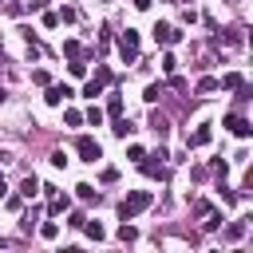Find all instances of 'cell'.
Segmentation results:
<instances>
[{"mask_svg":"<svg viewBox=\"0 0 253 253\" xmlns=\"http://www.w3.org/2000/svg\"><path fill=\"white\" fill-rule=\"evenodd\" d=\"M146 206H150V190H135V194H126V198H123L119 217H123V221H131V217H139Z\"/></svg>","mask_w":253,"mask_h":253,"instance_id":"6da1fadb","label":"cell"},{"mask_svg":"<svg viewBox=\"0 0 253 253\" xmlns=\"http://www.w3.org/2000/svg\"><path fill=\"white\" fill-rule=\"evenodd\" d=\"M119 55H123L126 63H135V55H139V32L126 28L123 36H119Z\"/></svg>","mask_w":253,"mask_h":253,"instance_id":"7a4b0ae2","label":"cell"},{"mask_svg":"<svg viewBox=\"0 0 253 253\" xmlns=\"http://www.w3.org/2000/svg\"><path fill=\"white\" fill-rule=\"evenodd\" d=\"M75 150H79L83 163H99V154H103V150H99V143H95L91 135H79V139H75Z\"/></svg>","mask_w":253,"mask_h":253,"instance_id":"3957f363","label":"cell"},{"mask_svg":"<svg viewBox=\"0 0 253 253\" xmlns=\"http://www.w3.org/2000/svg\"><path fill=\"white\" fill-rule=\"evenodd\" d=\"M107 79H111V72H107V68H99V72H95V79H91V83L83 87V95H91V99H95V95H103Z\"/></svg>","mask_w":253,"mask_h":253,"instance_id":"277c9868","label":"cell"},{"mask_svg":"<svg viewBox=\"0 0 253 253\" xmlns=\"http://www.w3.org/2000/svg\"><path fill=\"white\" fill-rule=\"evenodd\" d=\"M154 40H158V44H178V40H182V32L170 28V24H154Z\"/></svg>","mask_w":253,"mask_h":253,"instance_id":"5b68a950","label":"cell"},{"mask_svg":"<svg viewBox=\"0 0 253 253\" xmlns=\"http://www.w3.org/2000/svg\"><path fill=\"white\" fill-rule=\"evenodd\" d=\"M68 95H72V87H68V83H55V87H48V95H44V99H48L52 107H59L63 99H68Z\"/></svg>","mask_w":253,"mask_h":253,"instance_id":"8992f818","label":"cell"},{"mask_svg":"<svg viewBox=\"0 0 253 253\" xmlns=\"http://www.w3.org/2000/svg\"><path fill=\"white\" fill-rule=\"evenodd\" d=\"M226 126H230V131H234L237 139H249V131H253V126H249L241 115H230V119H226Z\"/></svg>","mask_w":253,"mask_h":253,"instance_id":"52a82bcc","label":"cell"},{"mask_svg":"<svg viewBox=\"0 0 253 253\" xmlns=\"http://www.w3.org/2000/svg\"><path fill=\"white\" fill-rule=\"evenodd\" d=\"M186 143H190V146H206V143H210V123H202V126H198V131L190 135Z\"/></svg>","mask_w":253,"mask_h":253,"instance_id":"ba28073f","label":"cell"},{"mask_svg":"<svg viewBox=\"0 0 253 253\" xmlns=\"http://www.w3.org/2000/svg\"><path fill=\"white\" fill-rule=\"evenodd\" d=\"M150 131H154V135H158V139H163V135H166V131H170V123H166V119H163V115H150Z\"/></svg>","mask_w":253,"mask_h":253,"instance_id":"9c48e42d","label":"cell"},{"mask_svg":"<svg viewBox=\"0 0 253 253\" xmlns=\"http://www.w3.org/2000/svg\"><path fill=\"white\" fill-rule=\"evenodd\" d=\"M36 190H40V182L32 178V174H28L24 182H20V194H24V198H32V194H36Z\"/></svg>","mask_w":253,"mask_h":253,"instance_id":"30bf717a","label":"cell"},{"mask_svg":"<svg viewBox=\"0 0 253 253\" xmlns=\"http://www.w3.org/2000/svg\"><path fill=\"white\" fill-rule=\"evenodd\" d=\"M83 230H87V237H95V241H103V226H99V221H83Z\"/></svg>","mask_w":253,"mask_h":253,"instance_id":"8fae6325","label":"cell"},{"mask_svg":"<svg viewBox=\"0 0 253 253\" xmlns=\"http://www.w3.org/2000/svg\"><path fill=\"white\" fill-rule=\"evenodd\" d=\"M217 87H241V75H237V72H230V75H221V79H217Z\"/></svg>","mask_w":253,"mask_h":253,"instance_id":"7c38bea8","label":"cell"},{"mask_svg":"<svg viewBox=\"0 0 253 253\" xmlns=\"http://www.w3.org/2000/svg\"><path fill=\"white\" fill-rule=\"evenodd\" d=\"M226 237H230V241H237V237H245V221H234V226L226 230Z\"/></svg>","mask_w":253,"mask_h":253,"instance_id":"4fadbf2b","label":"cell"},{"mask_svg":"<svg viewBox=\"0 0 253 253\" xmlns=\"http://www.w3.org/2000/svg\"><path fill=\"white\" fill-rule=\"evenodd\" d=\"M217 91V79H198V95H214Z\"/></svg>","mask_w":253,"mask_h":253,"instance_id":"5bb4252c","label":"cell"},{"mask_svg":"<svg viewBox=\"0 0 253 253\" xmlns=\"http://www.w3.org/2000/svg\"><path fill=\"white\" fill-rule=\"evenodd\" d=\"M158 95H163V83H150V87H146V95H143V99H146V103H154V99H158Z\"/></svg>","mask_w":253,"mask_h":253,"instance_id":"9a60e30c","label":"cell"},{"mask_svg":"<svg viewBox=\"0 0 253 253\" xmlns=\"http://www.w3.org/2000/svg\"><path fill=\"white\" fill-rule=\"evenodd\" d=\"M119 237H123V241H135V237H139V230H135V226H126V221H123V230H119Z\"/></svg>","mask_w":253,"mask_h":253,"instance_id":"2e32d148","label":"cell"},{"mask_svg":"<svg viewBox=\"0 0 253 253\" xmlns=\"http://www.w3.org/2000/svg\"><path fill=\"white\" fill-rule=\"evenodd\" d=\"M52 214H59V210H68V198H59V194H52V206H48Z\"/></svg>","mask_w":253,"mask_h":253,"instance_id":"e0dca14e","label":"cell"},{"mask_svg":"<svg viewBox=\"0 0 253 253\" xmlns=\"http://www.w3.org/2000/svg\"><path fill=\"white\" fill-rule=\"evenodd\" d=\"M40 234H44V237H48V241H52V237H55V234H59V226H55V221H44V226H40Z\"/></svg>","mask_w":253,"mask_h":253,"instance_id":"ac0fdd59","label":"cell"},{"mask_svg":"<svg viewBox=\"0 0 253 253\" xmlns=\"http://www.w3.org/2000/svg\"><path fill=\"white\" fill-rule=\"evenodd\" d=\"M115 135H119V139H126V135H131V123L119 119V123H115Z\"/></svg>","mask_w":253,"mask_h":253,"instance_id":"d6986e66","label":"cell"},{"mask_svg":"<svg viewBox=\"0 0 253 253\" xmlns=\"http://www.w3.org/2000/svg\"><path fill=\"white\" fill-rule=\"evenodd\" d=\"M87 123H91V126H99V123H103V111H99V107H91V111H87Z\"/></svg>","mask_w":253,"mask_h":253,"instance_id":"ffe728a7","label":"cell"},{"mask_svg":"<svg viewBox=\"0 0 253 253\" xmlns=\"http://www.w3.org/2000/svg\"><path fill=\"white\" fill-rule=\"evenodd\" d=\"M111 115H115V119L123 115V99H119V95H111Z\"/></svg>","mask_w":253,"mask_h":253,"instance_id":"44dd1931","label":"cell"},{"mask_svg":"<svg viewBox=\"0 0 253 253\" xmlns=\"http://www.w3.org/2000/svg\"><path fill=\"white\" fill-rule=\"evenodd\" d=\"M135 8H143V12H146V8H150V0H135Z\"/></svg>","mask_w":253,"mask_h":253,"instance_id":"7402d4cb","label":"cell"},{"mask_svg":"<svg viewBox=\"0 0 253 253\" xmlns=\"http://www.w3.org/2000/svg\"><path fill=\"white\" fill-rule=\"evenodd\" d=\"M4 194H8V186H4V178H0V198H4Z\"/></svg>","mask_w":253,"mask_h":253,"instance_id":"603a6c76","label":"cell"},{"mask_svg":"<svg viewBox=\"0 0 253 253\" xmlns=\"http://www.w3.org/2000/svg\"><path fill=\"white\" fill-rule=\"evenodd\" d=\"M44 4H48V0H32V8H44Z\"/></svg>","mask_w":253,"mask_h":253,"instance_id":"cb8c5ba5","label":"cell"},{"mask_svg":"<svg viewBox=\"0 0 253 253\" xmlns=\"http://www.w3.org/2000/svg\"><path fill=\"white\" fill-rule=\"evenodd\" d=\"M0 4H12V0H0Z\"/></svg>","mask_w":253,"mask_h":253,"instance_id":"d4e9b609","label":"cell"}]
</instances>
